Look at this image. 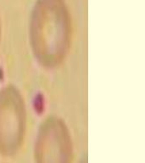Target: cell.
Returning a JSON list of instances; mask_svg holds the SVG:
<instances>
[{
    "label": "cell",
    "instance_id": "1",
    "mask_svg": "<svg viewBox=\"0 0 145 163\" xmlns=\"http://www.w3.org/2000/svg\"><path fill=\"white\" fill-rule=\"evenodd\" d=\"M37 163H71V149L63 132L43 133L36 149Z\"/></svg>",
    "mask_w": 145,
    "mask_h": 163
}]
</instances>
